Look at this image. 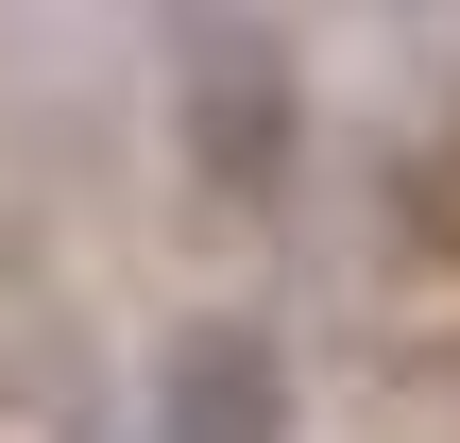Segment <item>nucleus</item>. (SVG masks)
Listing matches in <instances>:
<instances>
[{"mask_svg":"<svg viewBox=\"0 0 460 443\" xmlns=\"http://www.w3.org/2000/svg\"><path fill=\"white\" fill-rule=\"evenodd\" d=\"M188 171H205L222 205H273V171H290V85H273V51H205V68H188Z\"/></svg>","mask_w":460,"mask_h":443,"instance_id":"2","label":"nucleus"},{"mask_svg":"<svg viewBox=\"0 0 460 443\" xmlns=\"http://www.w3.org/2000/svg\"><path fill=\"white\" fill-rule=\"evenodd\" d=\"M154 443H290V359H273V324H188L171 359H154Z\"/></svg>","mask_w":460,"mask_h":443,"instance_id":"1","label":"nucleus"}]
</instances>
